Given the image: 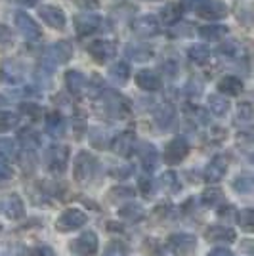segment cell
<instances>
[{"label":"cell","instance_id":"cell-1","mask_svg":"<svg viewBox=\"0 0 254 256\" xmlns=\"http://www.w3.org/2000/svg\"><path fill=\"white\" fill-rule=\"evenodd\" d=\"M186 6L206 20H220L228 14L226 4L220 0H186Z\"/></svg>","mask_w":254,"mask_h":256},{"label":"cell","instance_id":"cell-2","mask_svg":"<svg viewBox=\"0 0 254 256\" xmlns=\"http://www.w3.org/2000/svg\"><path fill=\"white\" fill-rule=\"evenodd\" d=\"M94 157L90 153H86V151H80L76 155V159H74V180L78 182V184H88V182L92 180V176H94Z\"/></svg>","mask_w":254,"mask_h":256},{"label":"cell","instance_id":"cell-3","mask_svg":"<svg viewBox=\"0 0 254 256\" xmlns=\"http://www.w3.org/2000/svg\"><path fill=\"white\" fill-rule=\"evenodd\" d=\"M166 246H168L174 254L190 256L195 250V246H197V239H195V235L191 234H174L168 237Z\"/></svg>","mask_w":254,"mask_h":256},{"label":"cell","instance_id":"cell-4","mask_svg":"<svg viewBox=\"0 0 254 256\" xmlns=\"http://www.w3.org/2000/svg\"><path fill=\"white\" fill-rule=\"evenodd\" d=\"M98 246H100L98 235L94 232H84V234L78 235L71 243V250L78 256H96Z\"/></svg>","mask_w":254,"mask_h":256},{"label":"cell","instance_id":"cell-5","mask_svg":"<svg viewBox=\"0 0 254 256\" xmlns=\"http://www.w3.org/2000/svg\"><path fill=\"white\" fill-rule=\"evenodd\" d=\"M86 224V214L78 208H67L56 222V230L60 232H73Z\"/></svg>","mask_w":254,"mask_h":256},{"label":"cell","instance_id":"cell-6","mask_svg":"<svg viewBox=\"0 0 254 256\" xmlns=\"http://www.w3.org/2000/svg\"><path fill=\"white\" fill-rule=\"evenodd\" d=\"M190 153V144L188 140L178 136V138L170 140L168 146L164 148V160L168 164H178L180 160H184Z\"/></svg>","mask_w":254,"mask_h":256},{"label":"cell","instance_id":"cell-7","mask_svg":"<svg viewBox=\"0 0 254 256\" xmlns=\"http://www.w3.org/2000/svg\"><path fill=\"white\" fill-rule=\"evenodd\" d=\"M69 162V148L67 146H54L46 153V164L52 172H64Z\"/></svg>","mask_w":254,"mask_h":256},{"label":"cell","instance_id":"cell-8","mask_svg":"<svg viewBox=\"0 0 254 256\" xmlns=\"http://www.w3.org/2000/svg\"><path fill=\"white\" fill-rule=\"evenodd\" d=\"M16 27H18V31L22 32L27 40H36V38L40 36V27H38V23L34 22L31 16L23 14V12H18V14H16Z\"/></svg>","mask_w":254,"mask_h":256},{"label":"cell","instance_id":"cell-9","mask_svg":"<svg viewBox=\"0 0 254 256\" xmlns=\"http://www.w3.org/2000/svg\"><path fill=\"white\" fill-rule=\"evenodd\" d=\"M116 52L115 42L111 40H94V42L88 46V54L94 58L98 64H104L107 60H111Z\"/></svg>","mask_w":254,"mask_h":256},{"label":"cell","instance_id":"cell-10","mask_svg":"<svg viewBox=\"0 0 254 256\" xmlns=\"http://www.w3.org/2000/svg\"><path fill=\"white\" fill-rule=\"evenodd\" d=\"M38 14H40V18H42V22L46 25H50L52 29H64L65 27V14L62 8H58V6H40L38 8Z\"/></svg>","mask_w":254,"mask_h":256},{"label":"cell","instance_id":"cell-11","mask_svg":"<svg viewBox=\"0 0 254 256\" xmlns=\"http://www.w3.org/2000/svg\"><path fill=\"white\" fill-rule=\"evenodd\" d=\"M0 78L8 84H16L23 78V67L18 60H4L0 67Z\"/></svg>","mask_w":254,"mask_h":256},{"label":"cell","instance_id":"cell-12","mask_svg":"<svg viewBox=\"0 0 254 256\" xmlns=\"http://www.w3.org/2000/svg\"><path fill=\"white\" fill-rule=\"evenodd\" d=\"M71 56H73V48H71L69 44H67V42H56V44H52V46L48 48L44 64H48V62H52V65L65 64V62H67Z\"/></svg>","mask_w":254,"mask_h":256},{"label":"cell","instance_id":"cell-13","mask_svg":"<svg viewBox=\"0 0 254 256\" xmlns=\"http://www.w3.org/2000/svg\"><path fill=\"white\" fill-rule=\"evenodd\" d=\"M204 237H206V241L216 243V245H230L235 241V232L226 226H212L206 230Z\"/></svg>","mask_w":254,"mask_h":256},{"label":"cell","instance_id":"cell-14","mask_svg":"<svg viewBox=\"0 0 254 256\" xmlns=\"http://www.w3.org/2000/svg\"><path fill=\"white\" fill-rule=\"evenodd\" d=\"M0 210H2L4 216H8L12 220H18V218H22L23 212H25V206H23V201L18 195H8V197L2 199Z\"/></svg>","mask_w":254,"mask_h":256},{"label":"cell","instance_id":"cell-15","mask_svg":"<svg viewBox=\"0 0 254 256\" xmlns=\"http://www.w3.org/2000/svg\"><path fill=\"white\" fill-rule=\"evenodd\" d=\"M132 29L138 36H155L159 32V23L153 16H140L138 20L132 23Z\"/></svg>","mask_w":254,"mask_h":256},{"label":"cell","instance_id":"cell-16","mask_svg":"<svg viewBox=\"0 0 254 256\" xmlns=\"http://www.w3.org/2000/svg\"><path fill=\"white\" fill-rule=\"evenodd\" d=\"M226 172H228V159L222 157V155H218V157H214L210 160V164L206 166V172H204V176H206V180L214 184V182H220L226 176Z\"/></svg>","mask_w":254,"mask_h":256},{"label":"cell","instance_id":"cell-17","mask_svg":"<svg viewBox=\"0 0 254 256\" xmlns=\"http://www.w3.org/2000/svg\"><path fill=\"white\" fill-rule=\"evenodd\" d=\"M100 23H102L100 18L94 16V14H80L74 20V27H76V31H78L80 36H84V34H92L94 31H98Z\"/></svg>","mask_w":254,"mask_h":256},{"label":"cell","instance_id":"cell-18","mask_svg":"<svg viewBox=\"0 0 254 256\" xmlns=\"http://www.w3.org/2000/svg\"><path fill=\"white\" fill-rule=\"evenodd\" d=\"M134 134L132 132H122V134H118L115 140H113V151H115L116 155H122V157H128L132 150H134Z\"/></svg>","mask_w":254,"mask_h":256},{"label":"cell","instance_id":"cell-19","mask_svg":"<svg viewBox=\"0 0 254 256\" xmlns=\"http://www.w3.org/2000/svg\"><path fill=\"white\" fill-rule=\"evenodd\" d=\"M136 84L142 90H146V92H155V90H159L162 82H160V76L157 73H153V71H140L138 75H136Z\"/></svg>","mask_w":254,"mask_h":256},{"label":"cell","instance_id":"cell-20","mask_svg":"<svg viewBox=\"0 0 254 256\" xmlns=\"http://www.w3.org/2000/svg\"><path fill=\"white\" fill-rule=\"evenodd\" d=\"M126 56L130 60L142 64V62H148V60L153 58V50L149 46H146V44H130L126 48Z\"/></svg>","mask_w":254,"mask_h":256},{"label":"cell","instance_id":"cell-21","mask_svg":"<svg viewBox=\"0 0 254 256\" xmlns=\"http://www.w3.org/2000/svg\"><path fill=\"white\" fill-rule=\"evenodd\" d=\"M218 90L224 94H230V96H237L241 90H243V80L237 78V76H224L222 80L218 82Z\"/></svg>","mask_w":254,"mask_h":256},{"label":"cell","instance_id":"cell-22","mask_svg":"<svg viewBox=\"0 0 254 256\" xmlns=\"http://www.w3.org/2000/svg\"><path fill=\"white\" fill-rule=\"evenodd\" d=\"M138 155L142 162H144V166L148 168V170H153V166H155V162H157V150L151 146V144H142L138 150Z\"/></svg>","mask_w":254,"mask_h":256},{"label":"cell","instance_id":"cell-23","mask_svg":"<svg viewBox=\"0 0 254 256\" xmlns=\"http://www.w3.org/2000/svg\"><path fill=\"white\" fill-rule=\"evenodd\" d=\"M65 84L69 88V92L71 94H78L86 84V78L82 73H78V71H67V75H65Z\"/></svg>","mask_w":254,"mask_h":256},{"label":"cell","instance_id":"cell-24","mask_svg":"<svg viewBox=\"0 0 254 256\" xmlns=\"http://www.w3.org/2000/svg\"><path fill=\"white\" fill-rule=\"evenodd\" d=\"M46 130L56 136V138H60L62 134L65 132V122H64V117L60 115V113H50L48 117H46Z\"/></svg>","mask_w":254,"mask_h":256},{"label":"cell","instance_id":"cell-25","mask_svg":"<svg viewBox=\"0 0 254 256\" xmlns=\"http://www.w3.org/2000/svg\"><path fill=\"white\" fill-rule=\"evenodd\" d=\"M208 109H210L214 115L224 117V115L230 111V102H228L226 96H222V94H214V96L208 98Z\"/></svg>","mask_w":254,"mask_h":256},{"label":"cell","instance_id":"cell-26","mask_svg":"<svg viewBox=\"0 0 254 256\" xmlns=\"http://www.w3.org/2000/svg\"><path fill=\"white\" fill-rule=\"evenodd\" d=\"M226 27H222V25H204V27H201V31H199V34H201L204 40H208V42H216V40H222L224 36H226Z\"/></svg>","mask_w":254,"mask_h":256},{"label":"cell","instance_id":"cell-27","mask_svg":"<svg viewBox=\"0 0 254 256\" xmlns=\"http://www.w3.org/2000/svg\"><path fill=\"white\" fill-rule=\"evenodd\" d=\"M201 201L204 206H218V204L224 201V193L222 190H218V188H208V190H204V193L201 195Z\"/></svg>","mask_w":254,"mask_h":256},{"label":"cell","instance_id":"cell-28","mask_svg":"<svg viewBox=\"0 0 254 256\" xmlns=\"http://www.w3.org/2000/svg\"><path fill=\"white\" fill-rule=\"evenodd\" d=\"M144 208L140 204H126L122 208H118V216L124 218V220H130V222H140L144 218Z\"/></svg>","mask_w":254,"mask_h":256},{"label":"cell","instance_id":"cell-29","mask_svg":"<svg viewBox=\"0 0 254 256\" xmlns=\"http://www.w3.org/2000/svg\"><path fill=\"white\" fill-rule=\"evenodd\" d=\"M106 106H107V111H111L113 115H122L126 111V104H124V100L118 96V94H107Z\"/></svg>","mask_w":254,"mask_h":256},{"label":"cell","instance_id":"cell-30","mask_svg":"<svg viewBox=\"0 0 254 256\" xmlns=\"http://www.w3.org/2000/svg\"><path fill=\"white\" fill-rule=\"evenodd\" d=\"M109 76L118 84H124L128 80V76H130V69H128V65L124 62H118V64H115L109 69Z\"/></svg>","mask_w":254,"mask_h":256},{"label":"cell","instance_id":"cell-31","mask_svg":"<svg viewBox=\"0 0 254 256\" xmlns=\"http://www.w3.org/2000/svg\"><path fill=\"white\" fill-rule=\"evenodd\" d=\"M191 62H195V64H206L208 62V58H210V50L206 48V46H201V44H197V46H191L190 52H188Z\"/></svg>","mask_w":254,"mask_h":256},{"label":"cell","instance_id":"cell-32","mask_svg":"<svg viewBox=\"0 0 254 256\" xmlns=\"http://www.w3.org/2000/svg\"><path fill=\"white\" fill-rule=\"evenodd\" d=\"M160 188L164 190V192L168 193H176L180 190V182H178V176L174 174V172H164L162 176H160Z\"/></svg>","mask_w":254,"mask_h":256},{"label":"cell","instance_id":"cell-33","mask_svg":"<svg viewBox=\"0 0 254 256\" xmlns=\"http://www.w3.org/2000/svg\"><path fill=\"white\" fill-rule=\"evenodd\" d=\"M20 144H22L27 151H32L34 148H38L40 140H38V134H36V132H32V130H23V132H20Z\"/></svg>","mask_w":254,"mask_h":256},{"label":"cell","instance_id":"cell-34","mask_svg":"<svg viewBox=\"0 0 254 256\" xmlns=\"http://www.w3.org/2000/svg\"><path fill=\"white\" fill-rule=\"evenodd\" d=\"M155 120L159 122L160 128H168L170 122L174 120V109L170 106H162L157 109V113H155Z\"/></svg>","mask_w":254,"mask_h":256},{"label":"cell","instance_id":"cell-35","mask_svg":"<svg viewBox=\"0 0 254 256\" xmlns=\"http://www.w3.org/2000/svg\"><path fill=\"white\" fill-rule=\"evenodd\" d=\"M182 16V6L180 4H166L164 6V10H162V22L166 23V25H172V23H176L180 20Z\"/></svg>","mask_w":254,"mask_h":256},{"label":"cell","instance_id":"cell-36","mask_svg":"<svg viewBox=\"0 0 254 256\" xmlns=\"http://www.w3.org/2000/svg\"><path fill=\"white\" fill-rule=\"evenodd\" d=\"M233 190L237 193H250L252 192V176L250 174H241V176H237L235 182H233Z\"/></svg>","mask_w":254,"mask_h":256},{"label":"cell","instance_id":"cell-37","mask_svg":"<svg viewBox=\"0 0 254 256\" xmlns=\"http://www.w3.org/2000/svg\"><path fill=\"white\" fill-rule=\"evenodd\" d=\"M237 222H239V226L243 228L244 232H252L254 212L250 210V208H244V210H241V212H239V216H237Z\"/></svg>","mask_w":254,"mask_h":256},{"label":"cell","instance_id":"cell-38","mask_svg":"<svg viewBox=\"0 0 254 256\" xmlns=\"http://www.w3.org/2000/svg\"><path fill=\"white\" fill-rule=\"evenodd\" d=\"M109 197H111V201L132 199V197H134V190H132V188H126V186H118V188H113V190H111Z\"/></svg>","mask_w":254,"mask_h":256},{"label":"cell","instance_id":"cell-39","mask_svg":"<svg viewBox=\"0 0 254 256\" xmlns=\"http://www.w3.org/2000/svg\"><path fill=\"white\" fill-rule=\"evenodd\" d=\"M18 122H20V117H18V115H14V113H0V130H2V132L18 126Z\"/></svg>","mask_w":254,"mask_h":256},{"label":"cell","instance_id":"cell-40","mask_svg":"<svg viewBox=\"0 0 254 256\" xmlns=\"http://www.w3.org/2000/svg\"><path fill=\"white\" fill-rule=\"evenodd\" d=\"M104 256H128V248L118 241H113L106 246Z\"/></svg>","mask_w":254,"mask_h":256},{"label":"cell","instance_id":"cell-41","mask_svg":"<svg viewBox=\"0 0 254 256\" xmlns=\"http://www.w3.org/2000/svg\"><path fill=\"white\" fill-rule=\"evenodd\" d=\"M188 117H191L195 122H199V124H204L206 122V118H208V115H206V111L204 109H201V107H188Z\"/></svg>","mask_w":254,"mask_h":256},{"label":"cell","instance_id":"cell-42","mask_svg":"<svg viewBox=\"0 0 254 256\" xmlns=\"http://www.w3.org/2000/svg\"><path fill=\"white\" fill-rule=\"evenodd\" d=\"M0 153H4L6 157H16L18 153V144L12 140H0Z\"/></svg>","mask_w":254,"mask_h":256},{"label":"cell","instance_id":"cell-43","mask_svg":"<svg viewBox=\"0 0 254 256\" xmlns=\"http://www.w3.org/2000/svg\"><path fill=\"white\" fill-rule=\"evenodd\" d=\"M220 52L224 56H230V58H235V56H239L241 52V48H239V44L235 42V40H230V42H226L224 46H220Z\"/></svg>","mask_w":254,"mask_h":256},{"label":"cell","instance_id":"cell-44","mask_svg":"<svg viewBox=\"0 0 254 256\" xmlns=\"http://www.w3.org/2000/svg\"><path fill=\"white\" fill-rule=\"evenodd\" d=\"M22 113L25 115V117H29V118H38L42 111H40V107L34 106V104H23V106H22Z\"/></svg>","mask_w":254,"mask_h":256},{"label":"cell","instance_id":"cell-45","mask_svg":"<svg viewBox=\"0 0 254 256\" xmlns=\"http://www.w3.org/2000/svg\"><path fill=\"white\" fill-rule=\"evenodd\" d=\"M186 92L190 94V96H199L202 92V82L201 80H195V78H191L190 82H188V88H186Z\"/></svg>","mask_w":254,"mask_h":256},{"label":"cell","instance_id":"cell-46","mask_svg":"<svg viewBox=\"0 0 254 256\" xmlns=\"http://www.w3.org/2000/svg\"><path fill=\"white\" fill-rule=\"evenodd\" d=\"M12 176H14V170H12V166L6 162V160L0 157V182L4 180H10Z\"/></svg>","mask_w":254,"mask_h":256},{"label":"cell","instance_id":"cell-47","mask_svg":"<svg viewBox=\"0 0 254 256\" xmlns=\"http://www.w3.org/2000/svg\"><path fill=\"white\" fill-rule=\"evenodd\" d=\"M239 118L244 120V122H250L252 120V107H250V104L239 106Z\"/></svg>","mask_w":254,"mask_h":256},{"label":"cell","instance_id":"cell-48","mask_svg":"<svg viewBox=\"0 0 254 256\" xmlns=\"http://www.w3.org/2000/svg\"><path fill=\"white\" fill-rule=\"evenodd\" d=\"M31 256H56V252H54L52 246L38 245V246H34V248L31 250Z\"/></svg>","mask_w":254,"mask_h":256},{"label":"cell","instance_id":"cell-49","mask_svg":"<svg viewBox=\"0 0 254 256\" xmlns=\"http://www.w3.org/2000/svg\"><path fill=\"white\" fill-rule=\"evenodd\" d=\"M111 174H113V178H116V180H124V178H128V176L132 174V168H130V166H118V168L113 170Z\"/></svg>","mask_w":254,"mask_h":256},{"label":"cell","instance_id":"cell-50","mask_svg":"<svg viewBox=\"0 0 254 256\" xmlns=\"http://www.w3.org/2000/svg\"><path fill=\"white\" fill-rule=\"evenodd\" d=\"M12 42V31L6 25H0V44H10Z\"/></svg>","mask_w":254,"mask_h":256},{"label":"cell","instance_id":"cell-51","mask_svg":"<svg viewBox=\"0 0 254 256\" xmlns=\"http://www.w3.org/2000/svg\"><path fill=\"white\" fill-rule=\"evenodd\" d=\"M176 69H178V67H176V64H174L172 60H168V62H164V64H162V71H164V75L174 76L176 75Z\"/></svg>","mask_w":254,"mask_h":256},{"label":"cell","instance_id":"cell-52","mask_svg":"<svg viewBox=\"0 0 254 256\" xmlns=\"http://www.w3.org/2000/svg\"><path fill=\"white\" fill-rule=\"evenodd\" d=\"M140 188H142L144 195H149V193H151V190H153L151 180H148V178H142V180H140Z\"/></svg>","mask_w":254,"mask_h":256},{"label":"cell","instance_id":"cell-53","mask_svg":"<svg viewBox=\"0 0 254 256\" xmlns=\"http://www.w3.org/2000/svg\"><path fill=\"white\" fill-rule=\"evenodd\" d=\"M208 256H233L232 250H228V248H214L212 252H208Z\"/></svg>","mask_w":254,"mask_h":256},{"label":"cell","instance_id":"cell-54","mask_svg":"<svg viewBox=\"0 0 254 256\" xmlns=\"http://www.w3.org/2000/svg\"><path fill=\"white\" fill-rule=\"evenodd\" d=\"M80 6H84V8H96L98 6V0H76Z\"/></svg>","mask_w":254,"mask_h":256},{"label":"cell","instance_id":"cell-55","mask_svg":"<svg viewBox=\"0 0 254 256\" xmlns=\"http://www.w3.org/2000/svg\"><path fill=\"white\" fill-rule=\"evenodd\" d=\"M18 2H22L23 6H34L36 4V0H18Z\"/></svg>","mask_w":254,"mask_h":256}]
</instances>
